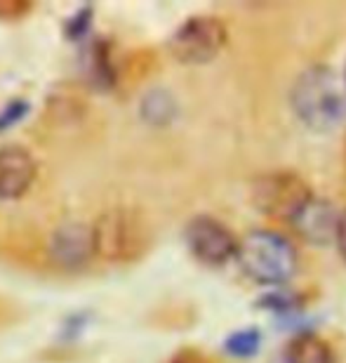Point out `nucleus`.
Returning a JSON list of instances; mask_svg holds the SVG:
<instances>
[{"label": "nucleus", "mask_w": 346, "mask_h": 363, "mask_svg": "<svg viewBox=\"0 0 346 363\" xmlns=\"http://www.w3.org/2000/svg\"><path fill=\"white\" fill-rule=\"evenodd\" d=\"M344 161H346V137H344Z\"/></svg>", "instance_id": "obj_18"}, {"label": "nucleus", "mask_w": 346, "mask_h": 363, "mask_svg": "<svg viewBox=\"0 0 346 363\" xmlns=\"http://www.w3.org/2000/svg\"><path fill=\"white\" fill-rule=\"evenodd\" d=\"M313 191L308 184L294 172H269L255 179L252 184V203L262 210L264 215L278 217V220L290 222L297 210L311 199Z\"/></svg>", "instance_id": "obj_5"}, {"label": "nucleus", "mask_w": 346, "mask_h": 363, "mask_svg": "<svg viewBox=\"0 0 346 363\" xmlns=\"http://www.w3.org/2000/svg\"><path fill=\"white\" fill-rule=\"evenodd\" d=\"M259 342H262V335H259V330L248 328V330H238L231 337H226L224 347H226V352L231 354V357L250 359L252 354L259 352Z\"/></svg>", "instance_id": "obj_13"}, {"label": "nucleus", "mask_w": 346, "mask_h": 363, "mask_svg": "<svg viewBox=\"0 0 346 363\" xmlns=\"http://www.w3.org/2000/svg\"><path fill=\"white\" fill-rule=\"evenodd\" d=\"M335 243L340 248L342 257L346 259V210L340 215V222H337V231H335Z\"/></svg>", "instance_id": "obj_16"}, {"label": "nucleus", "mask_w": 346, "mask_h": 363, "mask_svg": "<svg viewBox=\"0 0 346 363\" xmlns=\"http://www.w3.org/2000/svg\"><path fill=\"white\" fill-rule=\"evenodd\" d=\"M92 229V243H95V255L104 262L125 264L144 255L151 243V231L146 220L134 208L115 206L104 210Z\"/></svg>", "instance_id": "obj_2"}, {"label": "nucleus", "mask_w": 346, "mask_h": 363, "mask_svg": "<svg viewBox=\"0 0 346 363\" xmlns=\"http://www.w3.org/2000/svg\"><path fill=\"white\" fill-rule=\"evenodd\" d=\"M26 111H28V101L24 99L12 101L5 111H0V130H7V128H12L14 123H19L26 116Z\"/></svg>", "instance_id": "obj_14"}, {"label": "nucleus", "mask_w": 346, "mask_h": 363, "mask_svg": "<svg viewBox=\"0 0 346 363\" xmlns=\"http://www.w3.org/2000/svg\"><path fill=\"white\" fill-rule=\"evenodd\" d=\"M285 363H335V352L325 340L306 333L285 347Z\"/></svg>", "instance_id": "obj_10"}, {"label": "nucleus", "mask_w": 346, "mask_h": 363, "mask_svg": "<svg viewBox=\"0 0 346 363\" xmlns=\"http://www.w3.org/2000/svg\"><path fill=\"white\" fill-rule=\"evenodd\" d=\"M26 7L24 5H0V17H7V14H21Z\"/></svg>", "instance_id": "obj_17"}, {"label": "nucleus", "mask_w": 346, "mask_h": 363, "mask_svg": "<svg viewBox=\"0 0 346 363\" xmlns=\"http://www.w3.org/2000/svg\"><path fill=\"white\" fill-rule=\"evenodd\" d=\"M344 83H346V71H344Z\"/></svg>", "instance_id": "obj_19"}, {"label": "nucleus", "mask_w": 346, "mask_h": 363, "mask_svg": "<svg viewBox=\"0 0 346 363\" xmlns=\"http://www.w3.org/2000/svg\"><path fill=\"white\" fill-rule=\"evenodd\" d=\"M59 94H50V104H47V111L52 116L54 121L59 123H67V121H78L83 113V94H69L67 92V85L57 88Z\"/></svg>", "instance_id": "obj_12"}, {"label": "nucleus", "mask_w": 346, "mask_h": 363, "mask_svg": "<svg viewBox=\"0 0 346 363\" xmlns=\"http://www.w3.org/2000/svg\"><path fill=\"white\" fill-rule=\"evenodd\" d=\"M236 259L252 281L264 286L285 283L297 267L292 243L276 231H250L243 241H238Z\"/></svg>", "instance_id": "obj_3"}, {"label": "nucleus", "mask_w": 346, "mask_h": 363, "mask_svg": "<svg viewBox=\"0 0 346 363\" xmlns=\"http://www.w3.org/2000/svg\"><path fill=\"white\" fill-rule=\"evenodd\" d=\"M337 222H340V215L335 213L333 203L316 199V196H311V199L297 210V215L290 220L294 231H297L304 241L316 243V245H328L335 241Z\"/></svg>", "instance_id": "obj_9"}, {"label": "nucleus", "mask_w": 346, "mask_h": 363, "mask_svg": "<svg viewBox=\"0 0 346 363\" xmlns=\"http://www.w3.org/2000/svg\"><path fill=\"white\" fill-rule=\"evenodd\" d=\"M184 241L191 255L207 267H221L236 257L238 241L226 224L210 215H198L186 224Z\"/></svg>", "instance_id": "obj_6"}, {"label": "nucleus", "mask_w": 346, "mask_h": 363, "mask_svg": "<svg viewBox=\"0 0 346 363\" xmlns=\"http://www.w3.org/2000/svg\"><path fill=\"white\" fill-rule=\"evenodd\" d=\"M294 116L316 133H330L346 121V83L330 67H308L290 90Z\"/></svg>", "instance_id": "obj_1"}, {"label": "nucleus", "mask_w": 346, "mask_h": 363, "mask_svg": "<svg viewBox=\"0 0 346 363\" xmlns=\"http://www.w3.org/2000/svg\"><path fill=\"white\" fill-rule=\"evenodd\" d=\"M142 118L151 123V125H165L175 118L177 113V101L172 99L170 92L165 90H154L149 92L142 101Z\"/></svg>", "instance_id": "obj_11"}, {"label": "nucleus", "mask_w": 346, "mask_h": 363, "mask_svg": "<svg viewBox=\"0 0 346 363\" xmlns=\"http://www.w3.org/2000/svg\"><path fill=\"white\" fill-rule=\"evenodd\" d=\"M47 257L59 269L76 272L90 264L95 257L92 229L85 222H64L47 238Z\"/></svg>", "instance_id": "obj_7"}, {"label": "nucleus", "mask_w": 346, "mask_h": 363, "mask_svg": "<svg viewBox=\"0 0 346 363\" xmlns=\"http://www.w3.org/2000/svg\"><path fill=\"white\" fill-rule=\"evenodd\" d=\"M170 363H210V361L196 350H182L170 359Z\"/></svg>", "instance_id": "obj_15"}, {"label": "nucleus", "mask_w": 346, "mask_h": 363, "mask_svg": "<svg viewBox=\"0 0 346 363\" xmlns=\"http://www.w3.org/2000/svg\"><path fill=\"white\" fill-rule=\"evenodd\" d=\"M226 45V26L212 14L189 17L172 33L170 52L182 64H207Z\"/></svg>", "instance_id": "obj_4"}, {"label": "nucleus", "mask_w": 346, "mask_h": 363, "mask_svg": "<svg viewBox=\"0 0 346 363\" xmlns=\"http://www.w3.org/2000/svg\"><path fill=\"white\" fill-rule=\"evenodd\" d=\"M38 165L31 151L19 144L0 147V201H17L33 186Z\"/></svg>", "instance_id": "obj_8"}]
</instances>
